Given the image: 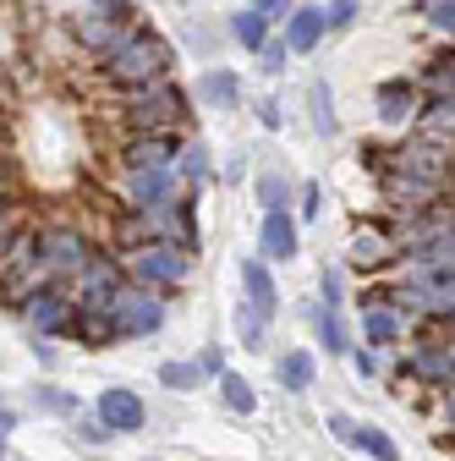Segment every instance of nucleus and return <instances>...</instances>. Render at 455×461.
Instances as JSON below:
<instances>
[{
  "label": "nucleus",
  "instance_id": "1",
  "mask_svg": "<svg viewBox=\"0 0 455 461\" xmlns=\"http://www.w3.org/2000/svg\"><path fill=\"white\" fill-rule=\"evenodd\" d=\"M444 187H450V159L439 143H406L384 165V193L395 209H428L444 198Z\"/></svg>",
  "mask_w": 455,
  "mask_h": 461
},
{
  "label": "nucleus",
  "instance_id": "2",
  "mask_svg": "<svg viewBox=\"0 0 455 461\" xmlns=\"http://www.w3.org/2000/svg\"><path fill=\"white\" fill-rule=\"evenodd\" d=\"M165 72H170V44L148 28H132L104 55V77L116 88H154V83H165Z\"/></svg>",
  "mask_w": 455,
  "mask_h": 461
},
{
  "label": "nucleus",
  "instance_id": "3",
  "mask_svg": "<svg viewBox=\"0 0 455 461\" xmlns=\"http://www.w3.org/2000/svg\"><path fill=\"white\" fill-rule=\"evenodd\" d=\"M406 308L417 313H455V264H439V258H412L406 280L395 285Z\"/></svg>",
  "mask_w": 455,
  "mask_h": 461
},
{
  "label": "nucleus",
  "instance_id": "4",
  "mask_svg": "<svg viewBox=\"0 0 455 461\" xmlns=\"http://www.w3.org/2000/svg\"><path fill=\"white\" fill-rule=\"evenodd\" d=\"M110 319H116V340H138V335H154L165 324V303L154 297V285H121Z\"/></svg>",
  "mask_w": 455,
  "mask_h": 461
},
{
  "label": "nucleus",
  "instance_id": "5",
  "mask_svg": "<svg viewBox=\"0 0 455 461\" xmlns=\"http://www.w3.org/2000/svg\"><path fill=\"white\" fill-rule=\"evenodd\" d=\"M127 115H132V127H143V132H165V127H176L182 115H187V94L170 88V83L138 88L132 104H127Z\"/></svg>",
  "mask_w": 455,
  "mask_h": 461
},
{
  "label": "nucleus",
  "instance_id": "6",
  "mask_svg": "<svg viewBox=\"0 0 455 461\" xmlns=\"http://www.w3.org/2000/svg\"><path fill=\"white\" fill-rule=\"evenodd\" d=\"M39 264H44V275H55V280H72L94 253H88V242L77 237V230H67V225H49V230H39Z\"/></svg>",
  "mask_w": 455,
  "mask_h": 461
},
{
  "label": "nucleus",
  "instance_id": "7",
  "mask_svg": "<svg viewBox=\"0 0 455 461\" xmlns=\"http://www.w3.org/2000/svg\"><path fill=\"white\" fill-rule=\"evenodd\" d=\"M72 285H77V308H116V297H121V269H116V258H88L77 275H72Z\"/></svg>",
  "mask_w": 455,
  "mask_h": 461
},
{
  "label": "nucleus",
  "instance_id": "8",
  "mask_svg": "<svg viewBox=\"0 0 455 461\" xmlns=\"http://www.w3.org/2000/svg\"><path fill=\"white\" fill-rule=\"evenodd\" d=\"M22 319H28L39 335H61V330H72L77 303L61 292V285H44V292H28V297H22Z\"/></svg>",
  "mask_w": 455,
  "mask_h": 461
},
{
  "label": "nucleus",
  "instance_id": "9",
  "mask_svg": "<svg viewBox=\"0 0 455 461\" xmlns=\"http://www.w3.org/2000/svg\"><path fill=\"white\" fill-rule=\"evenodd\" d=\"M127 198H132L138 214H154V209H165V203H176V170H170V165H143V170H132V176H127Z\"/></svg>",
  "mask_w": 455,
  "mask_h": 461
},
{
  "label": "nucleus",
  "instance_id": "10",
  "mask_svg": "<svg viewBox=\"0 0 455 461\" xmlns=\"http://www.w3.org/2000/svg\"><path fill=\"white\" fill-rule=\"evenodd\" d=\"M132 269H138L143 285H176L187 275V248H176V242H148V248L132 253Z\"/></svg>",
  "mask_w": 455,
  "mask_h": 461
},
{
  "label": "nucleus",
  "instance_id": "11",
  "mask_svg": "<svg viewBox=\"0 0 455 461\" xmlns=\"http://www.w3.org/2000/svg\"><path fill=\"white\" fill-rule=\"evenodd\" d=\"M99 423L116 429V434H138V429H143V401H138L132 390H121V384L104 390V395H99Z\"/></svg>",
  "mask_w": 455,
  "mask_h": 461
},
{
  "label": "nucleus",
  "instance_id": "12",
  "mask_svg": "<svg viewBox=\"0 0 455 461\" xmlns=\"http://www.w3.org/2000/svg\"><path fill=\"white\" fill-rule=\"evenodd\" d=\"M412 379H423V384H455V346H417L412 352Z\"/></svg>",
  "mask_w": 455,
  "mask_h": 461
},
{
  "label": "nucleus",
  "instance_id": "13",
  "mask_svg": "<svg viewBox=\"0 0 455 461\" xmlns=\"http://www.w3.org/2000/svg\"><path fill=\"white\" fill-rule=\"evenodd\" d=\"M379 115H384L389 127L412 122V115H417V88H412L406 77H389V83H379Z\"/></svg>",
  "mask_w": 455,
  "mask_h": 461
},
{
  "label": "nucleus",
  "instance_id": "14",
  "mask_svg": "<svg viewBox=\"0 0 455 461\" xmlns=\"http://www.w3.org/2000/svg\"><path fill=\"white\" fill-rule=\"evenodd\" d=\"M263 253L269 258H291L297 253V225H291L286 209H269L263 214Z\"/></svg>",
  "mask_w": 455,
  "mask_h": 461
},
{
  "label": "nucleus",
  "instance_id": "15",
  "mask_svg": "<svg viewBox=\"0 0 455 461\" xmlns=\"http://www.w3.org/2000/svg\"><path fill=\"white\" fill-rule=\"evenodd\" d=\"M154 225L165 230V242H176V248H192V242H198V225H192V214H187L182 198L165 203V209H154Z\"/></svg>",
  "mask_w": 455,
  "mask_h": 461
},
{
  "label": "nucleus",
  "instance_id": "16",
  "mask_svg": "<svg viewBox=\"0 0 455 461\" xmlns=\"http://www.w3.org/2000/svg\"><path fill=\"white\" fill-rule=\"evenodd\" d=\"M176 159V143H170L165 132H148V138H138L132 149H127V170H143V165H170Z\"/></svg>",
  "mask_w": 455,
  "mask_h": 461
},
{
  "label": "nucleus",
  "instance_id": "17",
  "mask_svg": "<svg viewBox=\"0 0 455 461\" xmlns=\"http://www.w3.org/2000/svg\"><path fill=\"white\" fill-rule=\"evenodd\" d=\"M198 99H203V104H219V110H231V104L242 99L236 72H203V77H198Z\"/></svg>",
  "mask_w": 455,
  "mask_h": 461
},
{
  "label": "nucleus",
  "instance_id": "18",
  "mask_svg": "<svg viewBox=\"0 0 455 461\" xmlns=\"http://www.w3.org/2000/svg\"><path fill=\"white\" fill-rule=\"evenodd\" d=\"M324 28H329V23H324V12H318V6H302V12H291L286 44H291V50H313V44L324 39Z\"/></svg>",
  "mask_w": 455,
  "mask_h": 461
},
{
  "label": "nucleus",
  "instance_id": "19",
  "mask_svg": "<svg viewBox=\"0 0 455 461\" xmlns=\"http://www.w3.org/2000/svg\"><path fill=\"white\" fill-rule=\"evenodd\" d=\"M423 127H428V138H439V143H455V94H433V99H428V110H423Z\"/></svg>",
  "mask_w": 455,
  "mask_h": 461
},
{
  "label": "nucleus",
  "instance_id": "20",
  "mask_svg": "<svg viewBox=\"0 0 455 461\" xmlns=\"http://www.w3.org/2000/svg\"><path fill=\"white\" fill-rule=\"evenodd\" d=\"M242 285H247V303L269 319V313H274V280H269V269H263L258 258H247V264H242Z\"/></svg>",
  "mask_w": 455,
  "mask_h": 461
},
{
  "label": "nucleus",
  "instance_id": "21",
  "mask_svg": "<svg viewBox=\"0 0 455 461\" xmlns=\"http://www.w3.org/2000/svg\"><path fill=\"white\" fill-rule=\"evenodd\" d=\"M362 335H368V346H389L395 335H401V313H395V308H368L362 303Z\"/></svg>",
  "mask_w": 455,
  "mask_h": 461
},
{
  "label": "nucleus",
  "instance_id": "22",
  "mask_svg": "<svg viewBox=\"0 0 455 461\" xmlns=\"http://www.w3.org/2000/svg\"><path fill=\"white\" fill-rule=\"evenodd\" d=\"M313 352H286V357H280V384H286L291 395H302L308 384H313Z\"/></svg>",
  "mask_w": 455,
  "mask_h": 461
},
{
  "label": "nucleus",
  "instance_id": "23",
  "mask_svg": "<svg viewBox=\"0 0 455 461\" xmlns=\"http://www.w3.org/2000/svg\"><path fill=\"white\" fill-rule=\"evenodd\" d=\"M395 248L379 237V230H357V237H352V264H362V269H373V264H384Z\"/></svg>",
  "mask_w": 455,
  "mask_h": 461
},
{
  "label": "nucleus",
  "instance_id": "24",
  "mask_svg": "<svg viewBox=\"0 0 455 461\" xmlns=\"http://www.w3.org/2000/svg\"><path fill=\"white\" fill-rule=\"evenodd\" d=\"M231 33H236V44L263 50V44H269V17H263V12H242V17L231 23Z\"/></svg>",
  "mask_w": 455,
  "mask_h": 461
},
{
  "label": "nucleus",
  "instance_id": "25",
  "mask_svg": "<svg viewBox=\"0 0 455 461\" xmlns=\"http://www.w3.org/2000/svg\"><path fill=\"white\" fill-rule=\"evenodd\" d=\"M219 395H225V407L231 412H253L258 401H253V384L242 379V374H219Z\"/></svg>",
  "mask_w": 455,
  "mask_h": 461
},
{
  "label": "nucleus",
  "instance_id": "26",
  "mask_svg": "<svg viewBox=\"0 0 455 461\" xmlns=\"http://www.w3.org/2000/svg\"><path fill=\"white\" fill-rule=\"evenodd\" d=\"M159 379H165L170 390H198V384H203V363H165Z\"/></svg>",
  "mask_w": 455,
  "mask_h": 461
},
{
  "label": "nucleus",
  "instance_id": "27",
  "mask_svg": "<svg viewBox=\"0 0 455 461\" xmlns=\"http://www.w3.org/2000/svg\"><path fill=\"white\" fill-rule=\"evenodd\" d=\"M318 335H324V346H329V352H352V340H346V330H340V313L324 303L318 308Z\"/></svg>",
  "mask_w": 455,
  "mask_h": 461
},
{
  "label": "nucleus",
  "instance_id": "28",
  "mask_svg": "<svg viewBox=\"0 0 455 461\" xmlns=\"http://www.w3.org/2000/svg\"><path fill=\"white\" fill-rule=\"evenodd\" d=\"M236 330H242V346H253V352H258V346H263V313L247 303V308H236Z\"/></svg>",
  "mask_w": 455,
  "mask_h": 461
},
{
  "label": "nucleus",
  "instance_id": "29",
  "mask_svg": "<svg viewBox=\"0 0 455 461\" xmlns=\"http://www.w3.org/2000/svg\"><path fill=\"white\" fill-rule=\"evenodd\" d=\"M357 450H368L373 461H395V439L379 429H357Z\"/></svg>",
  "mask_w": 455,
  "mask_h": 461
},
{
  "label": "nucleus",
  "instance_id": "30",
  "mask_svg": "<svg viewBox=\"0 0 455 461\" xmlns=\"http://www.w3.org/2000/svg\"><path fill=\"white\" fill-rule=\"evenodd\" d=\"M176 159H182V176H187L192 187H198V182L209 176V149H203V143H192V149H182Z\"/></svg>",
  "mask_w": 455,
  "mask_h": 461
},
{
  "label": "nucleus",
  "instance_id": "31",
  "mask_svg": "<svg viewBox=\"0 0 455 461\" xmlns=\"http://www.w3.org/2000/svg\"><path fill=\"white\" fill-rule=\"evenodd\" d=\"M313 122H318V132H324V138L335 132V99H329V88H324V83L313 88Z\"/></svg>",
  "mask_w": 455,
  "mask_h": 461
},
{
  "label": "nucleus",
  "instance_id": "32",
  "mask_svg": "<svg viewBox=\"0 0 455 461\" xmlns=\"http://www.w3.org/2000/svg\"><path fill=\"white\" fill-rule=\"evenodd\" d=\"M428 23L455 39V0H428Z\"/></svg>",
  "mask_w": 455,
  "mask_h": 461
},
{
  "label": "nucleus",
  "instance_id": "33",
  "mask_svg": "<svg viewBox=\"0 0 455 461\" xmlns=\"http://www.w3.org/2000/svg\"><path fill=\"white\" fill-rule=\"evenodd\" d=\"M428 83H433L439 94H455V61H433V67H428Z\"/></svg>",
  "mask_w": 455,
  "mask_h": 461
},
{
  "label": "nucleus",
  "instance_id": "34",
  "mask_svg": "<svg viewBox=\"0 0 455 461\" xmlns=\"http://www.w3.org/2000/svg\"><path fill=\"white\" fill-rule=\"evenodd\" d=\"M352 17H357V0H335V6L324 12V23H329V28H346Z\"/></svg>",
  "mask_w": 455,
  "mask_h": 461
},
{
  "label": "nucleus",
  "instance_id": "35",
  "mask_svg": "<svg viewBox=\"0 0 455 461\" xmlns=\"http://www.w3.org/2000/svg\"><path fill=\"white\" fill-rule=\"evenodd\" d=\"M258 55H263V72H286V55H291V44H263Z\"/></svg>",
  "mask_w": 455,
  "mask_h": 461
},
{
  "label": "nucleus",
  "instance_id": "36",
  "mask_svg": "<svg viewBox=\"0 0 455 461\" xmlns=\"http://www.w3.org/2000/svg\"><path fill=\"white\" fill-rule=\"evenodd\" d=\"M258 187H263V203H269V209H286V187H280L274 176H263Z\"/></svg>",
  "mask_w": 455,
  "mask_h": 461
},
{
  "label": "nucleus",
  "instance_id": "37",
  "mask_svg": "<svg viewBox=\"0 0 455 461\" xmlns=\"http://www.w3.org/2000/svg\"><path fill=\"white\" fill-rule=\"evenodd\" d=\"M329 429H335V439H346V445H357V423H352V418H329Z\"/></svg>",
  "mask_w": 455,
  "mask_h": 461
},
{
  "label": "nucleus",
  "instance_id": "38",
  "mask_svg": "<svg viewBox=\"0 0 455 461\" xmlns=\"http://www.w3.org/2000/svg\"><path fill=\"white\" fill-rule=\"evenodd\" d=\"M12 225H17V214H12V203L0 198V248H6V237H12Z\"/></svg>",
  "mask_w": 455,
  "mask_h": 461
},
{
  "label": "nucleus",
  "instance_id": "39",
  "mask_svg": "<svg viewBox=\"0 0 455 461\" xmlns=\"http://www.w3.org/2000/svg\"><path fill=\"white\" fill-rule=\"evenodd\" d=\"M373 368H379V363H373V352H357V374H362V379H373Z\"/></svg>",
  "mask_w": 455,
  "mask_h": 461
},
{
  "label": "nucleus",
  "instance_id": "40",
  "mask_svg": "<svg viewBox=\"0 0 455 461\" xmlns=\"http://www.w3.org/2000/svg\"><path fill=\"white\" fill-rule=\"evenodd\" d=\"M286 6H291V0H258V12H263V17H274V12H286Z\"/></svg>",
  "mask_w": 455,
  "mask_h": 461
},
{
  "label": "nucleus",
  "instance_id": "41",
  "mask_svg": "<svg viewBox=\"0 0 455 461\" xmlns=\"http://www.w3.org/2000/svg\"><path fill=\"white\" fill-rule=\"evenodd\" d=\"M6 429H12V418H0V456H6Z\"/></svg>",
  "mask_w": 455,
  "mask_h": 461
},
{
  "label": "nucleus",
  "instance_id": "42",
  "mask_svg": "<svg viewBox=\"0 0 455 461\" xmlns=\"http://www.w3.org/2000/svg\"><path fill=\"white\" fill-rule=\"evenodd\" d=\"M450 423H455V395H450Z\"/></svg>",
  "mask_w": 455,
  "mask_h": 461
}]
</instances>
